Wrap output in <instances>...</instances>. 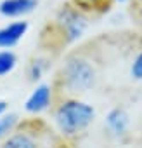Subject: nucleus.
I'll use <instances>...</instances> for the list:
<instances>
[{"mask_svg":"<svg viewBox=\"0 0 142 148\" xmlns=\"http://www.w3.org/2000/svg\"><path fill=\"white\" fill-rule=\"evenodd\" d=\"M18 66V56L14 51H5L0 49V77H5L14 71Z\"/></svg>","mask_w":142,"mask_h":148,"instance_id":"10","label":"nucleus"},{"mask_svg":"<svg viewBox=\"0 0 142 148\" xmlns=\"http://www.w3.org/2000/svg\"><path fill=\"white\" fill-rule=\"evenodd\" d=\"M97 82V70L94 63L82 56V54H71L59 73V86L62 91H66L69 96L83 94L90 91Z\"/></svg>","mask_w":142,"mask_h":148,"instance_id":"2","label":"nucleus"},{"mask_svg":"<svg viewBox=\"0 0 142 148\" xmlns=\"http://www.w3.org/2000/svg\"><path fill=\"white\" fill-rule=\"evenodd\" d=\"M89 26V18L85 12L73 5H64L55 16V28L66 44H73L83 37Z\"/></svg>","mask_w":142,"mask_h":148,"instance_id":"3","label":"nucleus"},{"mask_svg":"<svg viewBox=\"0 0 142 148\" xmlns=\"http://www.w3.org/2000/svg\"><path fill=\"white\" fill-rule=\"evenodd\" d=\"M116 2H128V0H116Z\"/></svg>","mask_w":142,"mask_h":148,"instance_id":"15","label":"nucleus"},{"mask_svg":"<svg viewBox=\"0 0 142 148\" xmlns=\"http://www.w3.org/2000/svg\"><path fill=\"white\" fill-rule=\"evenodd\" d=\"M49 68V61L45 58H35L28 66V79L31 82H40Z\"/></svg>","mask_w":142,"mask_h":148,"instance_id":"11","label":"nucleus"},{"mask_svg":"<svg viewBox=\"0 0 142 148\" xmlns=\"http://www.w3.org/2000/svg\"><path fill=\"white\" fill-rule=\"evenodd\" d=\"M52 99H54V89L50 84H37L35 89L30 92L26 103H24V110L30 113V115H40L43 112H47L52 105Z\"/></svg>","mask_w":142,"mask_h":148,"instance_id":"4","label":"nucleus"},{"mask_svg":"<svg viewBox=\"0 0 142 148\" xmlns=\"http://www.w3.org/2000/svg\"><path fill=\"white\" fill-rule=\"evenodd\" d=\"M19 122H21V119L14 112H5L4 115H0V141L11 136L14 131H18Z\"/></svg>","mask_w":142,"mask_h":148,"instance_id":"9","label":"nucleus"},{"mask_svg":"<svg viewBox=\"0 0 142 148\" xmlns=\"http://www.w3.org/2000/svg\"><path fill=\"white\" fill-rule=\"evenodd\" d=\"M104 124L114 138H123V136H126V132L130 129V115L126 113L125 108L116 106V108H111L108 112Z\"/></svg>","mask_w":142,"mask_h":148,"instance_id":"7","label":"nucleus"},{"mask_svg":"<svg viewBox=\"0 0 142 148\" xmlns=\"http://www.w3.org/2000/svg\"><path fill=\"white\" fill-rule=\"evenodd\" d=\"M95 108L75 96H68L54 108V124L66 138H75L85 132L95 120Z\"/></svg>","mask_w":142,"mask_h":148,"instance_id":"1","label":"nucleus"},{"mask_svg":"<svg viewBox=\"0 0 142 148\" xmlns=\"http://www.w3.org/2000/svg\"><path fill=\"white\" fill-rule=\"evenodd\" d=\"M0 148H40V141L31 131L18 129L0 141Z\"/></svg>","mask_w":142,"mask_h":148,"instance_id":"8","label":"nucleus"},{"mask_svg":"<svg viewBox=\"0 0 142 148\" xmlns=\"http://www.w3.org/2000/svg\"><path fill=\"white\" fill-rule=\"evenodd\" d=\"M28 30H30V23L24 21V19L4 25L2 28H0V49L11 51L12 47H16L24 38Z\"/></svg>","mask_w":142,"mask_h":148,"instance_id":"5","label":"nucleus"},{"mask_svg":"<svg viewBox=\"0 0 142 148\" xmlns=\"http://www.w3.org/2000/svg\"><path fill=\"white\" fill-rule=\"evenodd\" d=\"M80 4H83V5H90V7H97V5H102V4H106L108 0H78Z\"/></svg>","mask_w":142,"mask_h":148,"instance_id":"13","label":"nucleus"},{"mask_svg":"<svg viewBox=\"0 0 142 148\" xmlns=\"http://www.w3.org/2000/svg\"><path fill=\"white\" fill-rule=\"evenodd\" d=\"M7 112V103L5 101H0V115H4Z\"/></svg>","mask_w":142,"mask_h":148,"instance_id":"14","label":"nucleus"},{"mask_svg":"<svg viewBox=\"0 0 142 148\" xmlns=\"http://www.w3.org/2000/svg\"><path fill=\"white\" fill-rule=\"evenodd\" d=\"M38 7V0H2L0 2V16L7 19H18L31 14Z\"/></svg>","mask_w":142,"mask_h":148,"instance_id":"6","label":"nucleus"},{"mask_svg":"<svg viewBox=\"0 0 142 148\" xmlns=\"http://www.w3.org/2000/svg\"><path fill=\"white\" fill-rule=\"evenodd\" d=\"M130 75L133 80H142V49L135 54V58L130 64Z\"/></svg>","mask_w":142,"mask_h":148,"instance_id":"12","label":"nucleus"}]
</instances>
